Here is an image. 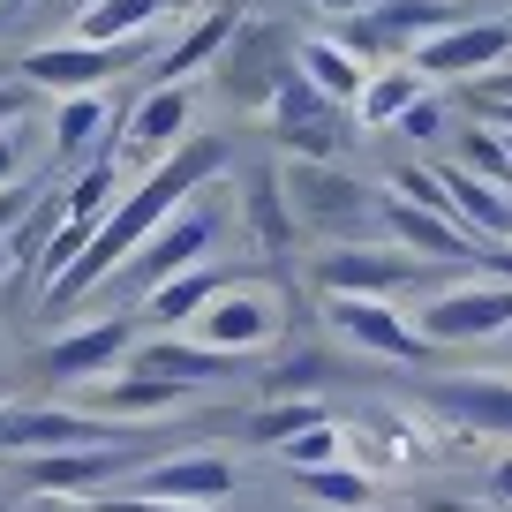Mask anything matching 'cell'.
Masks as SVG:
<instances>
[{
  "label": "cell",
  "mask_w": 512,
  "mask_h": 512,
  "mask_svg": "<svg viewBox=\"0 0 512 512\" xmlns=\"http://www.w3.org/2000/svg\"><path fill=\"white\" fill-rule=\"evenodd\" d=\"M189 332H196V347L226 354V362H249V354L279 347V302L264 287H226L219 302L189 324Z\"/></svg>",
  "instance_id": "cell-11"
},
{
  "label": "cell",
  "mask_w": 512,
  "mask_h": 512,
  "mask_svg": "<svg viewBox=\"0 0 512 512\" xmlns=\"http://www.w3.org/2000/svg\"><path fill=\"white\" fill-rule=\"evenodd\" d=\"M430 407L482 437H512V377L497 369H467V377H437L430 384Z\"/></svg>",
  "instance_id": "cell-17"
},
{
  "label": "cell",
  "mask_w": 512,
  "mask_h": 512,
  "mask_svg": "<svg viewBox=\"0 0 512 512\" xmlns=\"http://www.w3.org/2000/svg\"><path fill=\"white\" fill-rule=\"evenodd\" d=\"M264 128H272V144L287 151V159H339V144H347V128H339V106L317 91V83L294 68L287 83H279V98L264 106Z\"/></svg>",
  "instance_id": "cell-7"
},
{
  "label": "cell",
  "mask_w": 512,
  "mask_h": 512,
  "mask_svg": "<svg viewBox=\"0 0 512 512\" xmlns=\"http://www.w3.org/2000/svg\"><path fill=\"white\" fill-rule=\"evenodd\" d=\"M241 23H249V16H241V0H211L204 16H196L189 31H181L174 46L159 53V61H151V83H189L196 68H219V53L234 46Z\"/></svg>",
  "instance_id": "cell-20"
},
{
  "label": "cell",
  "mask_w": 512,
  "mask_h": 512,
  "mask_svg": "<svg viewBox=\"0 0 512 512\" xmlns=\"http://www.w3.org/2000/svg\"><path fill=\"white\" fill-rule=\"evenodd\" d=\"M76 8H83V0H76Z\"/></svg>",
  "instance_id": "cell-45"
},
{
  "label": "cell",
  "mask_w": 512,
  "mask_h": 512,
  "mask_svg": "<svg viewBox=\"0 0 512 512\" xmlns=\"http://www.w3.org/2000/svg\"><path fill=\"white\" fill-rule=\"evenodd\" d=\"M302 482V497H317V505H339V512H369L377 505V482L362 475V467H309V475H294Z\"/></svg>",
  "instance_id": "cell-28"
},
{
  "label": "cell",
  "mask_w": 512,
  "mask_h": 512,
  "mask_svg": "<svg viewBox=\"0 0 512 512\" xmlns=\"http://www.w3.org/2000/svg\"><path fill=\"white\" fill-rule=\"evenodd\" d=\"M475 106H512V76H490V83H482V98H475Z\"/></svg>",
  "instance_id": "cell-39"
},
{
  "label": "cell",
  "mask_w": 512,
  "mask_h": 512,
  "mask_svg": "<svg viewBox=\"0 0 512 512\" xmlns=\"http://www.w3.org/2000/svg\"><path fill=\"white\" fill-rule=\"evenodd\" d=\"M46 512H98L91 497H46Z\"/></svg>",
  "instance_id": "cell-41"
},
{
  "label": "cell",
  "mask_w": 512,
  "mask_h": 512,
  "mask_svg": "<svg viewBox=\"0 0 512 512\" xmlns=\"http://www.w3.org/2000/svg\"><path fill=\"white\" fill-rule=\"evenodd\" d=\"M136 53H144V38H128V46H83V38H61V46L23 53V83H31V91H53V98L106 91Z\"/></svg>",
  "instance_id": "cell-12"
},
{
  "label": "cell",
  "mask_w": 512,
  "mask_h": 512,
  "mask_svg": "<svg viewBox=\"0 0 512 512\" xmlns=\"http://www.w3.org/2000/svg\"><path fill=\"white\" fill-rule=\"evenodd\" d=\"M392 196H400V204H422V211H445V219H460L437 166H400V174H392Z\"/></svg>",
  "instance_id": "cell-30"
},
{
  "label": "cell",
  "mask_w": 512,
  "mask_h": 512,
  "mask_svg": "<svg viewBox=\"0 0 512 512\" xmlns=\"http://www.w3.org/2000/svg\"><path fill=\"white\" fill-rule=\"evenodd\" d=\"M23 113H31V83H23V76H16V83H0V128H16Z\"/></svg>",
  "instance_id": "cell-34"
},
{
  "label": "cell",
  "mask_w": 512,
  "mask_h": 512,
  "mask_svg": "<svg viewBox=\"0 0 512 512\" xmlns=\"http://www.w3.org/2000/svg\"><path fill=\"white\" fill-rule=\"evenodd\" d=\"M309 8H324V16L347 23V16H362V8H377V0H309Z\"/></svg>",
  "instance_id": "cell-38"
},
{
  "label": "cell",
  "mask_w": 512,
  "mask_h": 512,
  "mask_svg": "<svg viewBox=\"0 0 512 512\" xmlns=\"http://www.w3.org/2000/svg\"><path fill=\"white\" fill-rule=\"evenodd\" d=\"M8 8H31V0H8Z\"/></svg>",
  "instance_id": "cell-43"
},
{
  "label": "cell",
  "mask_w": 512,
  "mask_h": 512,
  "mask_svg": "<svg viewBox=\"0 0 512 512\" xmlns=\"http://www.w3.org/2000/svg\"><path fill=\"white\" fill-rule=\"evenodd\" d=\"M166 8H174V0H83L76 38L83 46H128V38H151V23H159Z\"/></svg>",
  "instance_id": "cell-25"
},
{
  "label": "cell",
  "mask_w": 512,
  "mask_h": 512,
  "mask_svg": "<svg viewBox=\"0 0 512 512\" xmlns=\"http://www.w3.org/2000/svg\"><path fill=\"white\" fill-rule=\"evenodd\" d=\"M83 445H128L113 422L83 415V407H53V400H23V407H0V452H83Z\"/></svg>",
  "instance_id": "cell-8"
},
{
  "label": "cell",
  "mask_w": 512,
  "mask_h": 512,
  "mask_svg": "<svg viewBox=\"0 0 512 512\" xmlns=\"http://www.w3.org/2000/svg\"><path fill=\"white\" fill-rule=\"evenodd\" d=\"M422 91H430V76H422L415 61H384V68H369L362 98H354V121L362 128H400Z\"/></svg>",
  "instance_id": "cell-24"
},
{
  "label": "cell",
  "mask_w": 512,
  "mask_h": 512,
  "mask_svg": "<svg viewBox=\"0 0 512 512\" xmlns=\"http://www.w3.org/2000/svg\"><path fill=\"white\" fill-rule=\"evenodd\" d=\"M415 512H482V505H467V497H422Z\"/></svg>",
  "instance_id": "cell-40"
},
{
  "label": "cell",
  "mask_w": 512,
  "mask_h": 512,
  "mask_svg": "<svg viewBox=\"0 0 512 512\" xmlns=\"http://www.w3.org/2000/svg\"><path fill=\"white\" fill-rule=\"evenodd\" d=\"M490 497H497V505H505V512H512V452H505V460H497V467H490Z\"/></svg>",
  "instance_id": "cell-37"
},
{
  "label": "cell",
  "mask_w": 512,
  "mask_h": 512,
  "mask_svg": "<svg viewBox=\"0 0 512 512\" xmlns=\"http://www.w3.org/2000/svg\"><path fill=\"white\" fill-rule=\"evenodd\" d=\"M136 332L144 324L136 317H91V324H68L61 339H53L46 354H38V369H46L53 384H98L113 377V369H128V354H136Z\"/></svg>",
  "instance_id": "cell-9"
},
{
  "label": "cell",
  "mask_w": 512,
  "mask_h": 512,
  "mask_svg": "<svg viewBox=\"0 0 512 512\" xmlns=\"http://www.w3.org/2000/svg\"><path fill=\"white\" fill-rule=\"evenodd\" d=\"M287 181V204H294V226L317 234L324 249H362V241H384V189H369L362 174L347 166H324V159H287L279 166Z\"/></svg>",
  "instance_id": "cell-2"
},
{
  "label": "cell",
  "mask_w": 512,
  "mask_h": 512,
  "mask_svg": "<svg viewBox=\"0 0 512 512\" xmlns=\"http://www.w3.org/2000/svg\"><path fill=\"white\" fill-rule=\"evenodd\" d=\"M241 219H249V241L264 256H294V241H302V226H294V204H287V181L279 174H249V189H241Z\"/></svg>",
  "instance_id": "cell-23"
},
{
  "label": "cell",
  "mask_w": 512,
  "mask_h": 512,
  "mask_svg": "<svg viewBox=\"0 0 512 512\" xmlns=\"http://www.w3.org/2000/svg\"><path fill=\"white\" fill-rule=\"evenodd\" d=\"M31 204H38V189H31V181H16V189H0V241H8V219H23Z\"/></svg>",
  "instance_id": "cell-35"
},
{
  "label": "cell",
  "mask_w": 512,
  "mask_h": 512,
  "mask_svg": "<svg viewBox=\"0 0 512 512\" xmlns=\"http://www.w3.org/2000/svg\"><path fill=\"white\" fill-rule=\"evenodd\" d=\"M189 400L181 384H166V377H144V369H113V377H98V384H83V415H98V422H151V415H174V407Z\"/></svg>",
  "instance_id": "cell-19"
},
{
  "label": "cell",
  "mask_w": 512,
  "mask_h": 512,
  "mask_svg": "<svg viewBox=\"0 0 512 512\" xmlns=\"http://www.w3.org/2000/svg\"><path fill=\"white\" fill-rule=\"evenodd\" d=\"M279 460L294 467V475H309V467H339V422H324V430H309V437H294Z\"/></svg>",
  "instance_id": "cell-31"
},
{
  "label": "cell",
  "mask_w": 512,
  "mask_h": 512,
  "mask_svg": "<svg viewBox=\"0 0 512 512\" xmlns=\"http://www.w3.org/2000/svg\"><path fill=\"white\" fill-rule=\"evenodd\" d=\"M113 144H121V106L106 91H76L53 106V174L113 166Z\"/></svg>",
  "instance_id": "cell-14"
},
{
  "label": "cell",
  "mask_w": 512,
  "mask_h": 512,
  "mask_svg": "<svg viewBox=\"0 0 512 512\" xmlns=\"http://www.w3.org/2000/svg\"><path fill=\"white\" fill-rule=\"evenodd\" d=\"M0 16H8V0H0Z\"/></svg>",
  "instance_id": "cell-44"
},
{
  "label": "cell",
  "mask_w": 512,
  "mask_h": 512,
  "mask_svg": "<svg viewBox=\"0 0 512 512\" xmlns=\"http://www.w3.org/2000/svg\"><path fill=\"white\" fill-rule=\"evenodd\" d=\"M16 174H23V136L0 128V189H16Z\"/></svg>",
  "instance_id": "cell-36"
},
{
  "label": "cell",
  "mask_w": 512,
  "mask_h": 512,
  "mask_svg": "<svg viewBox=\"0 0 512 512\" xmlns=\"http://www.w3.org/2000/svg\"><path fill=\"white\" fill-rule=\"evenodd\" d=\"M460 166L482 181H497V189H512V136H497V128H460Z\"/></svg>",
  "instance_id": "cell-29"
},
{
  "label": "cell",
  "mask_w": 512,
  "mask_h": 512,
  "mask_svg": "<svg viewBox=\"0 0 512 512\" xmlns=\"http://www.w3.org/2000/svg\"><path fill=\"white\" fill-rule=\"evenodd\" d=\"M505 53H512V16H475V23H460V31L430 38V46L415 53V68L430 83H467V76L505 68Z\"/></svg>",
  "instance_id": "cell-15"
},
{
  "label": "cell",
  "mask_w": 512,
  "mask_h": 512,
  "mask_svg": "<svg viewBox=\"0 0 512 512\" xmlns=\"http://www.w3.org/2000/svg\"><path fill=\"white\" fill-rule=\"evenodd\" d=\"M128 369H144V377H166V384H181V392H196V384H219V377H234L241 362H226V354L196 347V339H181V332H151V339H136Z\"/></svg>",
  "instance_id": "cell-22"
},
{
  "label": "cell",
  "mask_w": 512,
  "mask_h": 512,
  "mask_svg": "<svg viewBox=\"0 0 512 512\" xmlns=\"http://www.w3.org/2000/svg\"><path fill=\"white\" fill-rule=\"evenodd\" d=\"M98 512H219V505H166V497L121 490V497H98Z\"/></svg>",
  "instance_id": "cell-33"
},
{
  "label": "cell",
  "mask_w": 512,
  "mask_h": 512,
  "mask_svg": "<svg viewBox=\"0 0 512 512\" xmlns=\"http://www.w3.org/2000/svg\"><path fill=\"white\" fill-rule=\"evenodd\" d=\"M226 234H234L226 204H204V196H189V204H181L174 219H166L159 234H151L144 249H136V256L121 264V272L106 279V287H128L136 302H144V294H159L166 279H181V272H196V264H211Z\"/></svg>",
  "instance_id": "cell-3"
},
{
  "label": "cell",
  "mask_w": 512,
  "mask_h": 512,
  "mask_svg": "<svg viewBox=\"0 0 512 512\" xmlns=\"http://www.w3.org/2000/svg\"><path fill=\"white\" fill-rule=\"evenodd\" d=\"M324 400H272V407H256L249 415V445H264V452H287L294 437H309V430H324Z\"/></svg>",
  "instance_id": "cell-27"
},
{
  "label": "cell",
  "mask_w": 512,
  "mask_h": 512,
  "mask_svg": "<svg viewBox=\"0 0 512 512\" xmlns=\"http://www.w3.org/2000/svg\"><path fill=\"white\" fill-rule=\"evenodd\" d=\"M324 317H332L339 332L354 339V347L384 354V362H430V339H422V324H407L392 302H324Z\"/></svg>",
  "instance_id": "cell-18"
},
{
  "label": "cell",
  "mask_w": 512,
  "mask_h": 512,
  "mask_svg": "<svg viewBox=\"0 0 512 512\" xmlns=\"http://www.w3.org/2000/svg\"><path fill=\"white\" fill-rule=\"evenodd\" d=\"M294 68H302L332 106H354L362 83H369V61H362V53H347L339 38H302V46H294Z\"/></svg>",
  "instance_id": "cell-26"
},
{
  "label": "cell",
  "mask_w": 512,
  "mask_h": 512,
  "mask_svg": "<svg viewBox=\"0 0 512 512\" xmlns=\"http://www.w3.org/2000/svg\"><path fill=\"white\" fill-rule=\"evenodd\" d=\"M121 467H136V445H83V452H46L23 467L31 497H98Z\"/></svg>",
  "instance_id": "cell-16"
},
{
  "label": "cell",
  "mask_w": 512,
  "mask_h": 512,
  "mask_svg": "<svg viewBox=\"0 0 512 512\" xmlns=\"http://www.w3.org/2000/svg\"><path fill=\"white\" fill-rule=\"evenodd\" d=\"M445 121H452V113H445V98H437V91H422L415 106H407L400 136H407V144H445Z\"/></svg>",
  "instance_id": "cell-32"
},
{
  "label": "cell",
  "mask_w": 512,
  "mask_h": 512,
  "mask_svg": "<svg viewBox=\"0 0 512 512\" xmlns=\"http://www.w3.org/2000/svg\"><path fill=\"white\" fill-rule=\"evenodd\" d=\"M422 339L430 347H475V339H512V279H475V287H445L422 309Z\"/></svg>",
  "instance_id": "cell-10"
},
{
  "label": "cell",
  "mask_w": 512,
  "mask_h": 512,
  "mask_svg": "<svg viewBox=\"0 0 512 512\" xmlns=\"http://www.w3.org/2000/svg\"><path fill=\"white\" fill-rule=\"evenodd\" d=\"M309 279H317L324 302H392V294L422 287L430 264L407 256V249H392V241H362V249H317Z\"/></svg>",
  "instance_id": "cell-4"
},
{
  "label": "cell",
  "mask_w": 512,
  "mask_h": 512,
  "mask_svg": "<svg viewBox=\"0 0 512 512\" xmlns=\"http://www.w3.org/2000/svg\"><path fill=\"white\" fill-rule=\"evenodd\" d=\"M136 490L144 497H166V505H219L241 490V467L234 452L219 445H196V452H166V460H151V475H136Z\"/></svg>",
  "instance_id": "cell-13"
},
{
  "label": "cell",
  "mask_w": 512,
  "mask_h": 512,
  "mask_svg": "<svg viewBox=\"0 0 512 512\" xmlns=\"http://www.w3.org/2000/svg\"><path fill=\"white\" fill-rule=\"evenodd\" d=\"M189 136H196V91L189 83H151V91L121 113L113 166H121V174H151V166H166Z\"/></svg>",
  "instance_id": "cell-5"
},
{
  "label": "cell",
  "mask_w": 512,
  "mask_h": 512,
  "mask_svg": "<svg viewBox=\"0 0 512 512\" xmlns=\"http://www.w3.org/2000/svg\"><path fill=\"white\" fill-rule=\"evenodd\" d=\"M8 279H16V256H8V241H0V287H8Z\"/></svg>",
  "instance_id": "cell-42"
},
{
  "label": "cell",
  "mask_w": 512,
  "mask_h": 512,
  "mask_svg": "<svg viewBox=\"0 0 512 512\" xmlns=\"http://www.w3.org/2000/svg\"><path fill=\"white\" fill-rule=\"evenodd\" d=\"M226 287H241L234 264H196V272L166 279L159 294H144V309H136V324H151V332H181V324H196L211 302H219Z\"/></svg>",
  "instance_id": "cell-21"
},
{
  "label": "cell",
  "mask_w": 512,
  "mask_h": 512,
  "mask_svg": "<svg viewBox=\"0 0 512 512\" xmlns=\"http://www.w3.org/2000/svg\"><path fill=\"white\" fill-rule=\"evenodd\" d=\"M219 166H226V136H189V144H181L166 166H151L136 189H121V204H113V219L91 234V249H83L76 264H68V272L38 294V317H68L83 294H98V287H106V279L128 264V256H136L181 204H189V196H204V181L219 174Z\"/></svg>",
  "instance_id": "cell-1"
},
{
  "label": "cell",
  "mask_w": 512,
  "mask_h": 512,
  "mask_svg": "<svg viewBox=\"0 0 512 512\" xmlns=\"http://www.w3.org/2000/svg\"><path fill=\"white\" fill-rule=\"evenodd\" d=\"M219 91L234 98V106H249V113H264L279 98V83L294 76V46H287V31L279 23H241L234 31V46L219 53Z\"/></svg>",
  "instance_id": "cell-6"
}]
</instances>
